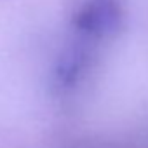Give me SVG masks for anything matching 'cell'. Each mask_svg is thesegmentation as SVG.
Here are the masks:
<instances>
[{
	"instance_id": "7a4b0ae2",
	"label": "cell",
	"mask_w": 148,
	"mask_h": 148,
	"mask_svg": "<svg viewBox=\"0 0 148 148\" xmlns=\"http://www.w3.org/2000/svg\"><path fill=\"white\" fill-rule=\"evenodd\" d=\"M94 44L77 37L64 47L54 68V82L58 89L70 91L84 79L94 56Z\"/></svg>"
},
{
	"instance_id": "6da1fadb",
	"label": "cell",
	"mask_w": 148,
	"mask_h": 148,
	"mask_svg": "<svg viewBox=\"0 0 148 148\" xmlns=\"http://www.w3.org/2000/svg\"><path fill=\"white\" fill-rule=\"evenodd\" d=\"M124 23L122 0H84L73 16L71 26L77 38L98 44L115 35Z\"/></svg>"
}]
</instances>
